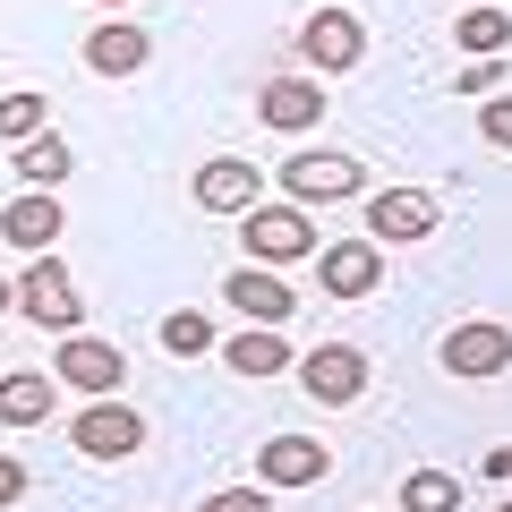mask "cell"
<instances>
[{
  "instance_id": "6da1fadb",
  "label": "cell",
  "mask_w": 512,
  "mask_h": 512,
  "mask_svg": "<svg viewBox=\"0 0 512 512\" xmlns=\"http://www.w3.org/2000/svg\"><path fill=\"white\" fill-rule=\"evenodd\" d=\"M239 248H248L256 265L316 256V222H308V205H248V214H239Z\"/></svg>"
},
{
  "instance_id": "7a4b0ae2",
  "label": "cell",
  "mask_w": 512,
  "mask_h": 512,
  "mask_svg": "<svg viewBox=\"0 0 512 512\" xmlns=\"http://www.w3.org/2000/svg\"><path fill=\"white\" fill-rule=\"evenodd\" d=\"M18 308H26V325H52V333H77V325H86V308H77V282H69V265H60L52 248L26 256V274H18Z\"/></svg>"
},
{
  "instance_id": "3957f363",
  "label": "cell",
  "mask_w": 512,
  "mask_h": 512,
  "mask_svg": "<svg viewBox=\"0 0 512 512\" xmlns=\"http://www.w3.org/2000/svg\"><path fill=\"white\" fill-rule=\"evenodd\" d=\"M69 444H77L86 461H137V453H146V419L111 393V402H86V410L69 419Z\"/></svg>"
},
{
  "instance_id": "277c9868",
  "label": "cell",
  "mask_w": 512,
  "mask_h": 512,
  "mask_svg": "<svg viewBox=\"0 0 512 512\" xmlns=\"http://www.w3.org/2000/svg\"><path fill=\"white\" fill-rule=\"evenodd\" d=\"M52 376L69 384V393H94V402H111L128 384V359L111 342H94V333H60V359H52Z\"/></svg>"
},
{
  "instance_id": "5b68a950",
  "label": "cell",
  "mask_w": 512,
  "mask_h": 512,
  "mask_svg": "<svg viewBox=\"0 0 512 512\" xmlns=\"http://www.w3.org/2000/svg\"><path fill=\"white\" fill-rule=\"evenodd\" d=\"M299 393H308V402H325V410H350L367 393V359L350 342H316L308 359H299Z\"/></svg>"
},
{
  "instance_id": "8992f818",
  "label": "cell",
  "mask_w": 512,
  "mask_h": 512,
  "mask_svg": "<svg viewBox=\"0 0 512 512\" xmlns=\"http://www.w3.org/2000/svg\"><path fill=\"white\" fill-rule=\"evenodd\" d=\"M299 60H308L316 77H342L367 60V26L350 18V9H316L308 26H299Z\"/></svg>"
},
{
  "instance_id": "52a82bcc",
  "label": "cell",
  "mask_w": 512,
  "mask_h": 512,
  "mask_svg": "<svg viewBox=\"0 0 512 512\" xmlns=\"http://www.w3.org/2000/svg\"><path fill=\"white\" fill-rule=\"evenodd\" d=\"M444 376H504L512 367V325H487V316H470V325H453L436 342Z\"/></svg>"
},
{
  "instance_id": "ba28073f",
  "label": "cell",
  "mask_w": 512,
  "mask_h": 512,
  "mask_svg": "<svg viewBox=\"0 0 512 512\" xmlns=\"http://www.w3.org/2000/svg\"><path fill=\"white\" fill-rule=\"evenodd\" d=\"M282 188H291V205H342V197L367 188V171L350 154H291L282 163Z\"/></svg>"
},
{
  "instance_id": "9c48e42d",
  "label": "cell",
  "mask_w": 512,
  "mask_h": 512,
  "mask_svg": "<svg viewBox=\"0 0 512 512\" xmlns=\"http://www.w3.org/2000/svg\"><path fill=\"white\" fill-rule=\"evenodd\" d=\"M60 231H69V205H60L52 188H18V197L0 205V239H9V248H26V256H43Z\"/></svg>"
},
{
  "instance_id": "30bf717a",
  "label": "cell",
  "mask_w": 512,
  "mask_h": 512,
  "mask_svg": "<svg viewBox=\"0 0 512 512\" xmlns=\"http://www.w3.org/2000/svg\"><path fill=\"white\" fill-rule=\"evenodd\" d=\"M427 231H436V197L427 188H376L367 197V239L402 248V239H427Z\"/></svg>"
},
{
  "instance_id": "8fae6325",
  "label": "cell",
  "mask_w": 512,
  "mask_h": 512,
  "mask_svg": "<svg viewBox=\"0 0 512 512\" xmlns=\"http://www.w3.org/2000/svg\"><path fill=\"white\" fill-rule=\"evenodd\" d=\"M316 282H325V299H367L384 282L376 239H333V248H316Z\"/></svg>"
},
{
  "instance_id": "7c38bea8",
  "label": "cell",
  "mask_w": 512,
  "mask_h": 512,
  "mask_svg": "<svg viewBox=\"0 0 512 512\" xmlns=\"http://www.w3.org/2000/svg\"><path fill=\"white\" fill-rule=\"evenodd\" d=\"M333 470V453L316 436H265L256 444V487H316Z\"/></svg>"
},
{
  "instance_id": "4fadbf2b",
  "label": "cell",
  "mask_w": 512,
  "mask_h": 512,
  "mask_svg": "<svg viewBox=\"0 0 512 512\" xmlns=\"http://www.w3.org/2000/svg\"><path fill=\"white\" fill-rule=\"evenodd\" d=\"M256 120L282 128V137H299V128L325 120V86H316V77H265V86H256Z\"/></svg>"
},
{
  "instance_id": "5bb4252c",
  "label": "cell",
  "mask_w": 512,
  "mask_h": 512,
  "mask_svg": "<svg viewBox=\"0 0 512 512\" xmlns=\"http://www.w3.org/2000/svg\"><path fill=\"white\" fill-rule=\"evenodd\" d=\"M222 291H231V308L248 316V325H291V316H299V299H291V282H282L274 265H239V274L222 282Z\"/></svg>"
},
{
  "instance_id": "9a60e30c",
  "label": "cell",
  "mask_w": 512,
  "mask_h": 512,
  "mask_svg": "<svg viewBox=\"0 0 512 512\" xmlns=\"http://www.w3.org/2000/svg\"><path fill=\"white\" fill-rule=\"evenodd\" d=\"M188 188H197L205 214H248L265 180H256V163H239V154H214V163H197V180H188Z\"/></svg>"
},
{
  "instance_id": "2e32d148",
  "label": "cell",
  "mask_w": 512,
  "mask_h": 512,
  "mask_svg": "<svg viewBox=\"0 0 512 512\" xmlns=\"http://www.w3.org/2000/svg\"><path fill=\"white\" fill-rule=\"evenodd\" d=\"M222 359H231V376H248V384H265V376H282V367H299L291 342H282V325H248V333H231V342H222Z\"/></svg>"
},
{
  "instance_id": "e0dca14e",
  "label": "cell",
  "mask_w": 512,
  "mask_h": 512,
  "mask_svg": "<svg viewBox=\"0 0 512 512\" xmlns=\"http://www.w3.org/2000/svg\"><path fill=\"white\" fill-rule=\"evenodd\" d=\"M146 52H154V43L137 35V26H120V18L86 35V69L94 77H137V69H146Z\"/></svg>"
},
{
  "instance_id": "ac0fdd59",
  "label": "cell",
  "mask_w": 512,
  "mask_h": 512,
  "mask_svg": "<svg viewBox=\"0 0 512 512\" xmlns=\"http://www.w3.org/2000/svg\"><path fill=\"white\" fill-rule=\"evenodd\" d=\"M43 419H52V376L9 367V376H0V427H43Z\"/></svg>"
},
{
  "instance_id": "d6986e66",
  "label": "cell",
  "mask_w": 512,
  "mask_h": 512,
  "mask_svg": "<svg viewBox=\"0 0 512 512\" xmlns=\"http://www.w3.org/2000/svg\"><path fill=\"white\" fill-rule=\"evenodd\" d=\"M453 43H461L470 60H504V43H512V18H504V9H461Z\"/></svg>"
},
{
  "instance_id": "ffe728a7",
  "label": "cell",
  "mask_w": 512,
  "mask_h": 512,
  "mask_svg": "<svg viewBox=\"0 0 512 512\" xmlns=\"http://www.w3.org/2000/svg\"><path fill=\"white\" fill-rule=\"evenodd\" d=\"M43 128H52V103H43V94H0V146H35Z\"/></svg>"
},
{
  "instance_id": "44dd1931",
  "label": "cell",
  "mask_w": 512,
  "mask_h": 512,
  "mask_svg": "<svg viewBox=\"0 0 512 512\" xmlns=\"http://www.w3.org/2000/svg\"><path fill=\"white\" fill-rule=\"evenodd\" d=\"M69 171H77V154L60 146L52 128H43L35 146H18V180H26V188H60V180H69Z\"/></svg>"
},
{
  "instance_id": "7402d4cb",
  "label": "cell",
  "mask_w": 512,
  "mask_h": 512,
  "mask_svg": "<svg viewBox=\"0 0 512 512\" xmlns=\"http://www.w3.org/2000/svg\"><path fill=\"white\" fill-rule=\"evenodd\" d=\"M402 512H461V478L453 470H410L402 478Z\"/></svg>"
},
{
  "instance_id": "603a6c76",
  "label": "cell",
  "mask_w": 512,
  "mask_h": 512,
  "mask_svg": "<svg viewBox=\"0 0 512 512\" xmlns=\"http://www.w3.org/2000/svg\"><path fill=\"white\" fill-rule=\"evenodd\" d=\"M163 350H171V359H205V350H214V325H205L197 308L163 316Z\"/></svg>"
},
{
  "instance_id": "cb8c5ba5",
  "label": "cell",
  "mask_w": 512,
  "mask_h": 512,
  "mask_svg": "<svg viewBox=\"0 0 512 512\" xmlns=\"http://www.w3.org/2000/svg\"><path fill=\"white\" fill-rule=\"evenodd\" d=\"M478 137H487L495 154H512V94H487V111H478Z\"/></svg>"
},
{
  "instance_id": "d4e9b609",
  "label": "cell",
  "mask_w": 512,
  "mask_h": 512,
  "mask_svg": "<svg viewBox=\"0 0 512 512\" xmlns=\"http://www.w3.org/2000/svg\"><path fill=\"white\" fill-rule=\"evenodd\" d=\"M197 512H274V487H222V495H205Z\"/></svg>"
},
{
  "instance_id": "484cf974",
  "label": "cell",
  "mask_w": 512,
  "mask_h": 512,
  "mask_svg": "<svg viewBox=\"0 0 512 512\" xmlns=\"http://www.w3.org/2000/svg\"><path fill=\"white\" fill-rule=\"evenodd\" d=\"M495 77H504V60H470L453 86H461V94H495Z\"/></svg>"
},
{
  "instance_id": "4316f807",
  "label": "cell",
  "mask_w": 512,
  "mask_h": 512,
  "mask_svg": "<svg viewBox=\"0 0 512 512\" xmlns=\"http://www.w3.org/2000/svg\"><path fill=\"white\" fill-rule=\"evenodd\" d=\"M26 487H35V478H26V461H9V453H0V504H18Z\"/></svg>"
},
{
  "instance_id": "83f0119b",
  "label": "cell",
  "mask_w": 512,
  "mask_h": 512,
  "mask_svg": "<svg viewBox=\"0 0 512 512\" xmlns=\"http://www.w3.org/2000/svg\"><path fill=\"white\" fill-rule=\"evenodd\" d=\"M478 470H487V478H512V444H495V453L478 461Z\"/></svg>"
},
{
  "instance_id": "f1b7e54d",
  "label": "cell",
  "mask_w": 512,
  "mask_h": 512,
  "mask_svg": "<svg viewBox=\"0 0 512 512\" xmlns=\"http://www.w3.org/2000/svg\"><path fill=\"white\" fill-rule=\"evenodd\" d=\"M9 299H18V291H9V282H0V316H9Z\"/></svg>"
},
{
  "instance_id": "f546056e",
  "label": "cell",
  "mask_w": 512,
  "mask_h": 512,
  "mask_svg": "<svg viewBox=\"0 0 512 512\" xmlns=\"http://www.w3.org/2000/svg\"><path fill=\"white\" fill-rule=\"evenodd\" d=\"M103 9H128V0H103Z\"/></svg>"
},
{
  "instance_id": "4dcf8cb0",
  "label": "cell",
  "mask_w": 512,
  "mask_h": 512,
  "mask_svg": "<svg viewBox=\"0 0 512 512\" xmlns=\"http://www.w3.org/2000/svg\"><path fill=\"white\" fill-rule=\"evenodd\" d=\"M495 512H512V504H495Z\"/></svg>"
}]
</instances>
